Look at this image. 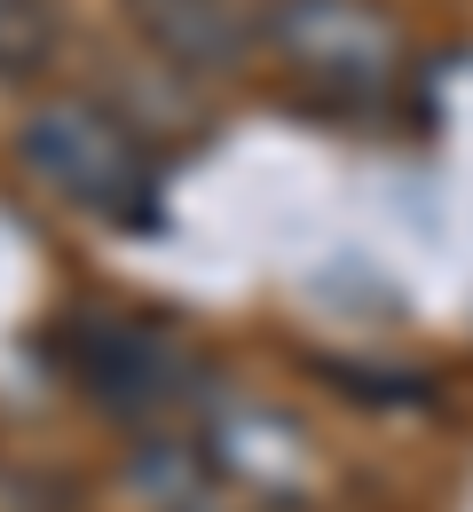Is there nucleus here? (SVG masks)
I'll use <instances>...</instances> for the list:
<instances>
[{
  "instance_id": "f257e3e1",
  "label": "nucleus",
  "mask_w": 473,
  "mask_h": 512,
  "mask_svg": "<svg viewBox=\"0 0 473 512\" xmlns=\"http://www.w3.org/2000/svg\"><path fill=\"white\" fill-rule=\"evenodd\" d=\"M16 166L48 197H64L71 213H95V221H119V229L158 213V174H150L142 142L111 111H95V103H40V111H24Z\"/></svg>"
},
{
  "instance_id": "f03ea898",
  "label": "nucleus",
  "mask_w": 473,
  "mask_h": 512,
  "mask_svg": "<svg viewBox=\"0 0 473 512\" xmlns=\"http://www.w3.org/2000/svg\"><path fill=\"white\" fill-rule=\"evenodd\" d=\"M269 56L332 103H379L410 64L379 0H269Z\"/></svg>"
},
{
  "instance_id": "7ed1b4c3",
  "label": "nucleus",
  "mask_w": 473,
  "mask_h": 512,
  "mask_svg": "<svg viewBox=\"0 0 473 512\" xmlns=\"http://www.w3.org/2000/svg\"><path fill=\"white\" fill-rule=\"evenodd\" d=\"M127 16L174 71H237L269 48L261 0H127Z\"/></svg>"
},
{
  "instance_id": "20e7f679",
  "label": "nucleus",
  "mask_w": 473,
  "mask_h": 512,
  "mask_svg": "<svg viewBox=\"0 0 473 512\" xmlns=\"http://www.w3.org/2000/svg\"><path fill=\"white\" fill-rule=\"evenodd\" d=\"M87 371L111 402H166L174 394V347L158 331H127V323H95V355Z\"/></svg>"
},
{
  "instance_id": "39448f33",
  "label": "nucleus",
  "mask_w": 473,
  "mask_h": 512,
  "mask_svg": "<svg viewBox=\"0 0 473 512\" xmlns=\"http://www.w3.org/2000/svg\"><path fill=\"white\" fill-rule=\"evenodd\" d=\"M56 32H64V8L56 0H0V71H40L56 56Z\"/></svg>"
}]
</instances>
